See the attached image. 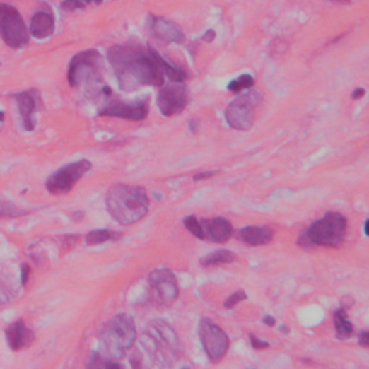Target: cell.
<instances>
[{
    "label": "cell",
    "instance_id": "cell-25",
    "mask_svg": "<svg viewBox=\"0 0 369 369\" xmlns=\"http://www.w3.org/2000/svg\"><path fill=\"white\" fill-rule=\"evenodd\" d=\"M104 0H64L61 4V8L66 12L86 9L90 5H101Z\"/></svg>",
    "mask_w": 369,
    "mask_h": 369
},
{
    "label": "cell",
    "instance_id": "cell-19",
    "mask_svg": "<svg viewBox=\"0 0 369 369\" xmlns=\"http://www.w3.org/2000/svg\"><path fill=\"white\" fill-rule=\"evenodd\" d=\"M274 237L273 230L267 227H244L238 231V238L252 247L266 245Z\"/></svg>",
    "mask_w": 369,
    "mask_h": 369
},
{
    "label": "cell",
    "instance_id": "cell-5",
    "mask_svg": "<svg viewBox=\"0 0 369 369\" xmlns=\"http://www.w3.org/2000/svg\"><path fill=\"white\" fill-rule=\"evenodd\" d=\"M137 330L129 315H117L110 319L100 334L98 355L107 361H120L134 346Z\"/></svg>",
    "mask_w": 369,
    "mask_h": 369
},
{
    "label": "cell",
    "instance_id": "cell-17",
    "mask_svg": "<svg viewBox=\"0 0 369 369\" xmlns=\"http://www.w3.org/2000/svg\"><path fill=\"white\" fill-rule=\"evenodd\" d=\"M6 339L11 349L20 351L32 345L35 335L23 320H16L6 329Z\"/></svg>",
    "mask_w": 369,
    "mask_h": 369
},
{
    "label": "cell",
    "instance_id": "cell-36",
    "mask_svg": "<svg viewBox=\"0 0 369 369\" xmlns=\"http://www.w3.org/2000/svg\"><path fill=\"white\" fill-rule=\"evenodd\" d=\"M189 126H191V130H192V133H194V134H197V131H198V127H195V120H192V122L189 123Z\"/></svg>",
    "mask_w": 369,
    "mask_h": 369
},
{
    "label": "cell",
    "instance_id": "cell-2",
    "mask_svg": "<svg viewBox=\"0 0 369 369\" xmlns=\"http://www.w3.org/2000/svg\"><path fill=\"white\" fill-rule=\"evenodd\" d=\"M105 206L108 213L120 226L129 227L139 223L140 219L147 215L151 201L144 188L126 183H116L107 192Z\"/></svg>",
    "mask_w": 369,
    "mask_h": 369
},
{
    "label": "cell",
    "instance_id": "cell-38",
    "mask_svg": "<svg viewBox=\"0 0 369 369\" xmlns=\"http://www.w3.org/2000/svg\"><path fill=\"white\" fill-rule=\"evenodd\" d=\"M4 120H5V115L0 112V127H2V123H4Z\"/></svg>",
    "mask_w": 369,
    "mask_h": 369
},
{
    "label": "cell",
    "instance_id": "cell-31",
    "mask_svg": "<svg viewBox=\"0 0 369 369\" xmlns=\"http://www.w3.org/2000/svg\"><path fill=\"white\" fill-rule=\"evenodd\" d=\"M218 170H212V172H201V173H197L194 176V180H204V179H208V177H212L213 175H216Z\"/></svg>",
    "mask_w": 369,
    "mask_h": 369
},
{
    "label": "cell",
    "instance_id": "cell-26",
    "mask_svg": "<svg viewBox=\"0 0 369 369\" xmlns=\"http://www.w3.org/2000/svg\"><path fill=\"white\" fill-rule=\"evenodd\" d=\"M254 86V78L250 76V74H244V76L235 78L234 81H231L228 84V90L231 93H240L242 90H248Z\"/></svg>",
    "mask_w": 369,
    "mask_h": 369
},
{
    "label": "cell",
    "instance_id": "cell-22",
    "mask_svg": "<svg viewBox=\"0 0 369 369\" xmlns=\"http://www.w3.org/2000/svg\"><path fill=\"white\" fill-rule=\"evenodd\" d=\"M159 62H160V66L163 69V74L165 77H168L172 83H183L184 80H188V72L183 71L175 65H172L170 62H168L160 54H159Z\"/></svg>",
    "mask_w": 369,
    "mask_h": 369
},
{
    "label": "cell",
    "instance_id": "cell-8",
    "mask_svg": "<svg viewBox=\"0 0 369 369\" xmlns=\"http://www.w3.org/2000/svg\"><path fill=\"white\" fill-rule=\"evenodd\" d=\"M0 38L12 49H22L29 44V30L16 8L0 4Z\"/></svg>",
    "mask_w": 369,
    "mask_h": 369
},
{
    "label": "cell",
    "instance_id": "cell-35",
    "mask_svg": "<svg viewBox=\"0 0 369 369\" xmlns=\"http://www.w3.org/2000/svg\"><path fill=\"white\" fill-rule=\"evenodd\" d=\"M363 95H365V90H363V88H356V90L352 93V98H353V100L362 98Z\"/></svg>",
    "mask_w": 369,
    "mask_h": 369
},
{
    "label": "cell",
    "instance_id": "cell-32",
    "mask_svg": "<svg viewBox=\"0 0 369 369\" xmlns=\"http://www.w3.org/2000/svg\"><path fill=\"white\" fill-rule=\"evenodd\" d=\"M29 273H30V270H29V266L23 264V266H22V284H23V286L28 283Z\"/></svg>",
    "mask_w": 369,
    "mask_h": 369
},
{
    "label": "cell",
    "instance_id": "cell-13",
    "mask_svg": "<svg viewBox=\"0 0 369 369\" xmlns=\"http://www.w3.org/2000/svg\"><path fill=\"white\" fill-rule=\"evenodd\" d=\"M189 102V90L183 83H172L160 88L158 107L165 117H173L182 113Z\"/></svg>",
    "mask_w": 369,
    "mask_h": 369
},
{
    "label": "cell",
    "instance_id": "cell-39",
    "mask_svg": "<svg viewBox=\"0 0 369 369\" xmlns=\"http://www.w3.org/2000/svg\"><path fill=\"white\" fill-rule=\"evenodd\" d=\"M368 226H369V223L366 221L365 223V227H363V230H365V235H369V231H368Z\"/></svg>",
    "mask_w": 369,
    "mask_h": 369
},
{
    "label": "cell",
    "instance_id": "cell-21",
    "mask_svg": "<svg viewBox=\"0 0 369 369\" xmlns=\"http://www.w3.org/2000/svg\"><path fill=\"white\" fill-rule=\"evenodd\" d=\"M237 260V255L230 250H219L208 254L206 257L201 258V266L202 267H212L219 264H230Z\"/></svg>",
    "mask_w": 369,
    "mask_h": 369
},
{
    "label": "cell",
    "instance_id": "cell-16",
    "mask_svg": "<svg viewBox=\"0 0 369 369\" xmlns=\"http://www.w3.org/2000/svg\"><path fill=\"white\" fill-rule=\"evenodd\" d=\"M13 98L18 102L19 113H20L22 122H23V127L26 130H33V127H35L33 113L36 112V107H38V100H40L38 93L33 91V90L22 91V93L15 94Z\"/></svg>",
    "mask_w": 369,
    "mask_h": 369
},
{
    "label": "cell",
    "instance_id": "cell-40",
    "mask_svg": "<svg viewBox=\"0 0 369 369\" xmlns=\"http://www.w3.org/2000/svg\"><path fill=\"white\" fill-rule=\"evenodd\" d=\"M334 2H344V4H348L349 0H334Z\"/></svg>",
    "mask_w": 369,
    "mask_h": 369
},
{
    "label": "cell",
    "instance_id": "cell-20",
    "mask_svg": "<svg viewBox=\"0 0 369 369\" xmlns=\"http://www.w3.org/2000/svg\"><path fill=\"white\" fill-rule=\"evenodd\" d=\"M334 324H335V329H336V338L338 339L345 341V339H349L352 336L353 324L348 319L345 309L341 308L334 313Z\"/></svg>",
    "mask_w": 369,
    "mask_h": 369
},
{
    "label": "cell",
    "instance_id": "cell-10",
    "mask_svg": "<svg viewBox=\"0 0 369 369\" xmlns=\"http://www.w3.org/2000/svg\"><path fill=\"white\" fill-rule=\"evenodd\" d=\"M90 169H91V162L87 159L69 163L58 169L55 173H52L48 177L45 187L48 192L54 195L68 194L74 188V184H76Z\"/></svg>",
    "mask_w": 369,
    "mask_h": 369
},
{
    "label": "cell",
    "instance_id": "cell-6",
    "mask_svg": "<svg viewBox=\"0 0 369 369\" xmlns=\"http://www.w3.org/2000/svg\"><path fill=\"white\" fill-rule=\"evenodd\" d=\"M348 231V221L339 212H327L317 219L298 240L302 247H338Z\"/></svg>",
    "mask_w": 369,
    "mask_h": 369
},
{
    "label": "cell",
    "instance_id": "cell-4",
    "mask_svg": "<svg viewBox=\"0 0 369 369\" xmlns=\"http://www.w3.org/2000/svg\"><path fill=\"white\" fill-rule=\"evenodd\" d=\"M68 83L72 88L84 87L86 93L93 98L112 95V90L105 86L102 78V57L95 49L83 51L71 59Z\"/></svg>",
    "mask_w": 369,
    "mask_h": 369
},
{
    "label": "cell",
    "instance_id": "cell-29",
    "mask_svg": "<svg viewBox=\"0 0 369 369\" xmlns=\"http://www.w3.org/2000/svg\"><path fill=\"white\" fill-rule=\"evenodd\" d=\"M250 342H251V346H252L254 349H266V348L270 346L269 342L258 339V338H257L255 335H252V334H250Z\"/></svg>",
    "mask_w": 369,
    "mask_h": 369
},
{
    "label": "cell",
    "instance_id": "cell-7",
    "mask_svg": "<svg viewBox=\"0 0 369 369\" xmlns=\"http://www.w3.org/2000/svg\"><path fill=\"white\" fill-rule=\"evenodd\" d=\"M263 101V94L258 90H251L237 97L226 110V120L234 130L247 131L254 124V110Z\"/></svg>",
    "mask_w": 369,
    "mask_h": 369
},
{
    "label": "cell",
    "instance_id": "cell-28",
    "mask_svg": "<svg viewBox=\"0 0 369 369\" xmlns=\"http://www.w3.org/2000/svg\"><path fill=\"white\" fill-rule=\"evenodd\" d=\"M244 300H247V293L244 290H238L234 294H231V296L226 300L224 308L226 309H234L238 303H241Z\"/></svg>",
    "mask_w": 369,
    "mask_h": 369
},
{
    "label": "cell",
    "instance_id": "cell-41",
    "mask_svg": "<svg viewBox=\"0 0 369 369\" xmlns=\"http://www.w3.org/2000/svg\"><path fill=\"white\" fill-rule=\"evenodd\" d=\"M0 302H5V298L2 296V294H0Z\"/></svg>",
    "mask_w": 369,
    "mask_h": 369
},
{
    "label": "cell",
    "instance_id": "cell-3",
    "mask_svg": "<svg viewBox=\"0 0 369 369\" xmlns=\"http://www.w3.org/2000/svg\"><path fill=\"white\" fill-rule=\"evenodd\" d=\"M139 341L144 353L158 366L170 368L180 356L176 330L165 320L149 322Z\"/></svg>",
    "mask_w": 369,
    "mask_h": 369
},
{
    "label": "cell",
    "instance_id": "cell-15",
    "mask_svg": "<svg viewBox=\"0 0 369 369\" xmlns=\"http://www.w3.org/2000/svg\"><path fill=\"white\" fill-rule=\"evenodd\" d=\"M201 224H202V228H204L205 240H209L212 242L224 244L234 234V228H233L231 223L226 218L205 219V221H202Z\"/></svg>",
    "mask_w": 369,
    "mask_h": 369
},
{
    "label": "cell",
    "instance_id": "cell-9",
    "mask_svg": "<svg viewBox=\"0 0 369 369\" xmlns=\"http://www.w3.org/2000/svg\"><path fill=\"white\" fill-rule=\"evenodd\" d=\"M199 338L208 359L218 363L224 359L230 349V338L223 327L211 319H202L199 323Z\"/></svg>",
    "mask_w": 369,
    "mask_h": 369
},
{
    "label": "cell",
    "instance_id": "cell-23",
    "mask_svg": "<svg viewBox=\"0 0 369 369\" xmlns=\"http://www.w3.org/2000/svg\"><path fill=\"white\" fill-rule=\"evenodd\" d=\"M120 235L115 234L113 231L110 230H94L91 233L87 234L86 237V242L88 245H98V244H102V242H107L110 240H117Z\"/></svg>",
    "mask_w": 369,
    "mask_h": 369
},
{
    "label": "cell",
    "instance_id": "cell-1",
    "mask_svg": "<svg viewBox=\"0 0 369 369\" xmlns=\"http://www.w3.org/2000/svg\"><path fill=\"white\" fill-rule=\"evenodd\" d=\"M158 57L155 49H146L139 44L113 45L107 52L119 87L124 93L136 91L144 86H163L165 74Z\"/></svg>",
    "mask_w": 369,
    "mask_h": 369
},
{
    "label": "cell",
    "instance_id": "cell-18",
    "mask_svg": "<svg viewBox=\"0 0 369 369\" xmlns=\"http://www.w3.org/2000/svg\"><path fill=\"white\" fill-rule=\"evenodd\" d=\"M55 30V19L48 12H36L30 19V35L36 40H45Z\"/></svg>",
    "mask_w": 369,
    "mask_h": 369
},
{
    "label": "cell",
    "instance_id": "cell-30",
    "mask_svg": "<svg viewBox=\"0 0 369 369\" xmlns=\"http://www.w3.org/2000/svg\"><path fill=\"white\" fill-rule=\"evenodd\" d=\"M359 345L362 348H369V332L368 330H362L359 334V339H358Z\"/></svg>",
    "mask_w": 369,
    "mask_h": 369
},
{
    "label": "cell",
    "instance_id": "cell-14",
    "mask_svg": "<svg viewBox=\"0 0 369 369\" xmlns=\"http://www.w3.org/2000/svg\"><path fill=\"white\" fill-rule=\"evenodd\" d=\"M149 28L156 40L163 44H183L184 32L179 25L155 15L149 16Z\"/></svg>",
    "mask_w": 369,
    "mask_h": 369
},
{
    "label": "cell",
    "instance_id": "cell-24",
    "mask_svg": "<svg viewBox=\"0 0 369 369\" xmlns=\"http://www.w3.org/2000/svg\"><path fill=\"white\" fill-rule=\"evenodd\" d=\"M183 226L194 237H197L199 240H205L202 224H201V221L195 215H189L187 218H183Z\"/></svg>",
    "mask_w": 369,
    "mask_h": 369
},
{
    "label": "cell",
    "instance_id": "cell-33",
    "mask_svg": "<svg viewBox=\"0 0 369 369\" xmlns=\"http://www.w3.org/2000/svg\"><path fill=\"white\" fill-rule=\"evenodd\" d=\"M205 42H212L213 40H215V30H208L205 35H204V38H202Z\"/></svg>",
    "mask_w": 369,
    "mask_h": 369
},
{
    "label": "cell",
    "instance_id": "cell-12",
    "mask_svg": "<svg viewBox=\"0 0 369 369\" xmlns=\"http://www.w3.org/2000/svg\"><path fill=\"white\" fill-rule=\"evenodd\" d=\"M149 287L158 306H170L179 296V284L168 269H159L149 274Z\"/></svg>",
    "mask_w": 369,
    "mask_h": 369
},
{
    "label": "cell",
    "instance_id": "cell-37",
    "mask_svg": "<svg viewBox=\"0 0 369 369\" xmlns=\"http://www.w3.org/2000/svg\"><path fill=\"white\" fill-rule=\"evenodd\" d=\"M280 330L284 332V334H288V332H290V329L287 326H280Z\"/></svg>",
    "mask_w": 369,
    "mask_h": 369
},
{
    "label": "cell",
    "instance_id": "cell-27",
    "mask_svg": "<svg viewBox=\"0 0 369 369\" xmlns=\"http://www.w3.org/2000/svg\"><path fill=\"white\" fill-rule=\"evenodd\" d=\"M25 213V211H20L13 204L8 201H0V218H16Z\"/></svg>",
    "mask_w": 369,
    "mask_h": 369
},
{
    "label": "cell",
    "instance_id": "cell-11",
    "mask_svg": "<svg viewBox=\"0 0 369 369\" xmlns=\"http://www.w3.org/2000/svg\"><path fill=\"white\" fill-rule=\"evenodd\" d=\"M149 101L151 97L146 95L143 98L137 100H113L107 102L101 110L100 116L105 117H119L124 120H131V122H140L144 120L149 115Z\"/></svg>",
    "mask_w": 369,
    "mask_h": 369
},
{
    "label": "cell",
    "instance_id": "cell-34",
    "mask_svg": "<svg viewBox=\"0 0 369 369\" xmlns=\"http://www.w3.org/2000/svg\"><path fill=\"white\" fill-rule=\"evenodd\" d=\"M263 322H264L267 326H270V327H273V326L276 324V319H274L273 316H270V315H266V316L263 317Z\"/></svg>",
    "mask_w": 369,
    "mask_h": 369
}]
</instances>
